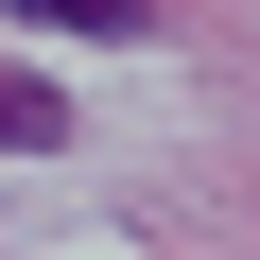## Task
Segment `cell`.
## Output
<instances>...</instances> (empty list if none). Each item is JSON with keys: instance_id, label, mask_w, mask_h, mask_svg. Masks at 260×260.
Instances as JSON below:
<instances>
[{"instance_id": "2", "label": "cell", "mask_w": 260, "mask_h": 260, "mask_svg": "<svg viewBox=\"0 0 260 260\" xmlns=\"http://www.w3.org/2000/svg\"><path fill=\"white\" fill-rule=\"evenodd\" d=\"M70 139V104H35V87H0V156H52Z\"/></svg>"}, {"instance_id": "1", "label": "cell", "mask_w": 260, "mask_h": 260, "mask_svg": "<svg viewBox=\"0 0 260 260\" xmlns=\"http://www.w3.org/2000/svg\"><path fill=\"white\" fill-rule=\"evenodd\" d=\"M0 18H52V35H139V0H0Z\"/></svg>"}]
</instances>
